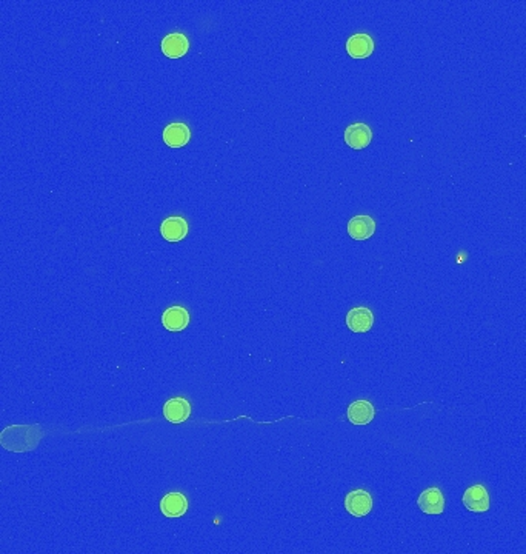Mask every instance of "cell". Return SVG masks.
Instances as JSON below:
<instances>
[{
	"mask_svg": "<svg viewBox=\"0 0 526 554\" xmlns=\"http://www.w3.org/2000/svg\"><path fill=\"white\" fill-rule=\"evenodd\" d=\"M464 505L472 513H485L490 510V494L483 485L470 487L464 494Z\"/></svg>",
	"mask_w": 526,
	"mask_h": 554,
	"instance_id": "3957f363",
	"label": "cell"
},
{
	"mask_svg": "<svg viewBox=\"0 0 526 554\" xmlns=\"http://www.w3.org/2000/svg\"><path fill=\"white\" fill-rule=\"evenodd\" d=\"M346 51L354 59H367L374 51V41L371 36L365 33H358L351 36L346 42Z\"/></svg>",
	"mask_w": 526,
	"mask_h": 554,
	"instance_id": "9c48e42d",
	"label": "cell"
},
{
	"mask_svg": "<svg viewBox=\"0 0 526 554\" xmlns=\"http://www.w3.org/2000/svg\"><path fill=\"white\" fill-rule=\"evenodd\" d=\"M346 416L352 425H368L376 416L374 405L368 401H354L348 407Z\"/></svg>",
	"mask_w": 526,
	"mask_h": 554,
	"instance_id": "7c38bea8",
	"label": "cell"
},
{
	"mask_svg": "<svg viewBox=\"0 0 526 554\" xmlns=\"http://www.w3.org/2000/svg\"><path fill=\"white\" fill-rule=\"evenodd\" d=\"M160 234L168 242L183 241L185 236L188 234V222L181 216L166 217L160 225Z\"/></svg>",
	"mask_w": 526,
	"mask_h": 554,
	"instance_id": "5b68a950",
	"label": "cell"
},
{
	"mask_svg": "<svg viewBox=\"0 0 526 554\" xmlns=\"http://www.w3.org/2000/svg\"><path fill=\"white\" fill-rule=\"evenodd\" d=\"M162 324L168 331H182L190 325V313L183 307H170L162 314Z\"/></svg>",
	"mask_w": 526,
	"mask_h": 554,
	"instance_id": "4fadbf2b",
	"label": "cell"
},
{
	"mask_svg": "<svg viewBox=\"0 0 526 554\" xmlns=\"http://www.w3.org/2000/svg\"><path fill=\"white\" fill-rule=\"evenodd\" d=\"M160 511H162L163 516L166 518L171 519L181 518L188 511V499L179 491L165 494L162 500H160Z\"/></svg>",
	"mask_w": 526,
	"mask_h": 554,
	"instance_id": "277c9868",
	"label": "cell"
},
{
	"mask_svg": "<svg viewBox=\"0 0 526 554\" xmlns=\"http://www.w3.org/2000/svg\"><path fill=\"white\" fill-rule=\"evenodd\" d=\"M417 505L425 514H442L445 508V499L437 487H431L423 491L419 499H417Z\"/></svg>",
	"mask_w": 526,
	"mask_h": 554,
	"instance_id": "8992f818",
	"label": "cell"
},
{
	"mask_svg": "<svg viewBox=\"0 0 526 554\" xmlns=\"http://www.w3.org/2000/svg\"><path fill=\"white\" fill-rule=\"evenodd\" d=\"M376 231V222L371 216H354L348 222V233L354 241H367Z\"/></svg>",
	"mask_w": 526,
	"mask_h": 554,
	"instance_id": "8fae6325",
	"label": "cell"
},
{
	"mask_svg": "<svg viewBox=\"0 0 526 554\" xmlns=\"http://www.w3.org/2000/svg\"><path fill=\"white\" fill-rule=\"evenodd\" d=\"M191 139L190 128L182 124V122H174L165 126L163 130V142L171 148L185 146Z\"/></svg>",
	"mask_w": 526,
	"mask_h": 554,
	"instance_id": "5bb4252c",
	"label": "cell"
},
{
	"mask_svg": "<svg viewBox=\"0 0 526 554\" xmlns=\"http://www.w3.org/2000/svg\"><path fill=\"white\" fill-rule=\"evenodd\" d=\"M374 325V314L367 307H356L346 314V326L352 333H367Z\"/></svg>",
	"mask_w": 526,
	"mask_h": 554,
	"instance_id": "7a4b0ae2",
	"label": "cell"
},
{
	"mask_svg": "<svg viewBox=\"0 0 526 554\" xmlns=\"http://www.w3.org/2000/svg\"><path fill=\"white\" fill-rule=\"evenodd\" d=\"M371 139H373V133L368 125L362 124H352L345 130V142L346 145L354 148V150H362L369 145Z\"/></svg>",
	"mask_w": 526,
	"mask_h": 554,
	"instance_id": "ba28073f",
	"label": "cell"
},
{
	"mask_svg": "<svg viewBox=\"0 0 526 554\" xmlns=\"http://www.w3.org/2000/svg\"><path fill=\"white\" fill-rule=\"evenodd\" d=\"M190 41L188 37L182 33H172L165 36L162 41V53L170 57V59H179L188 53Z\"/></svg>",
	"mask_w": 526,
	"mask_h": 554,
	"instance_id": "30bf717a",
	"label": "cell"
},
{
	"mask_svg": "<svg viewBox=\"0 0 526 554\" xmlns=\"http://www.w3.org/2000/svg\"><path fill=\"white\" fill-rule=\"evenodd\" d=\"M345 508L351 516L363 518L373 510V498L367 489H354L345 498Z\"/></svg>",
	"mask_w": 526,
	"mask_h": 554,
	"instance_id": "6da1fadb",
	"label": "cell"
},
{
	"mask_svg": "<svg viewBox=\"0 0 526 554\" xmlns=\"http://www.w3.org/2000/svg\"><path fill=\"white\" fill-rule=\"evenodd\" d=\"M163 416L171 423H182L191 416V405L183 397H172L163 405Z\"/></svg>",
	"mask_w": 526,
	"mask_h": 554,
	"instance_id": "52a82bcc",
	"label": "cell"
}]
</instances>
